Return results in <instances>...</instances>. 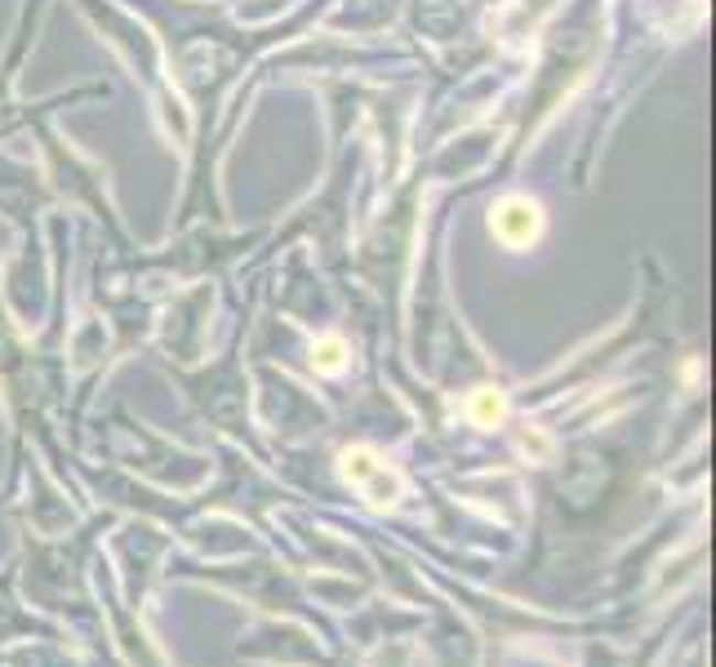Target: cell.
Here are the masks:
<instances>
[{"mask_svg": "<svg viewBox=\"0 0 716 667\" xmlns=\"http://www.w3.org/2000/svg\"><path fill=\"white\" fill-rule=\"evenodd\" d=\"M490 232L508 250H530L543 237V205L534 196H503L490 209Z\"/></svg>", "mask_w": 716, "mask_h": 667, "instance_id": "6da1fadb", "label": "cell"}, {"mask_svg": "<svg viewBox=\"0 0 716 667\" xmlns=\"http://www.w3.org/2000/svg\"><path fill=\"white\" fill-rule=\"evenodd\" d=\"M379 468H383V459H379L375 450H366V445H356V450H343V455H338V472H343V481L356 485V490H361Z\"/></svg>", "mask_w": 716, "mask_h": 667, "instance_id": "3957f363", "label": "cell"}, {"mask_svg": "<svg viewBox=\"0 0 716 667\" xmlns=\"http://www.w3.org/2000/svg\"><path fill=\"white\" fill-rule=\"evenodd\" d=\"M521 445H525V455H534V459H547V455H552V440H547L543 431H534V427L521 436Z\"/></svg>", "mask_w": 716, "mask_h": 667, "instance_id": "8992f818", "label": "cell"}, {"mask_svg": "<svg viewBox=\"0 0 716 667\" xmlns=\"http://www.w3.org/2000/svg\"><path fill=\"white\" fill-rule=\"evenodd\" d=\"M351 361V348L338 339V334H325V339L312 343V370L316 374H343Z\"/></svg>", "mask_w": 716, "mask_h": 667, "instance_id": "277c9868", "label": "cell"}, {"mask_svg": "<svg viewBox=\"0 0 716 667\" xmlns=\"http://www.w3.org/2000/svg\"><path fill=\"white\" fill-rule=\"evenodd\" d=\"M401 490H405V485H401V477H397L388 463H383V468H379V472H375V477L361 485V494H366L375 507H392V503L401 499Z\"/></svg>", "mask_w": 716, "mask_h": 667, "instance_id": "5b68a950", "label": "cell"}, {"mask_svg": "<svg viewBox=\"0 0 716 667\" xmlns=\"http://www.w3.org/2000/svg\"><path fill=\"white\" fill-rule=\"evenodd\" d=\"M508 414H512V405H508V392L503 387H476L467 396V418L476 427H503Z\"/></svg>", "mask_w": 716, "mask_h": 667, "instance_id": "7a4b0ae2", "label": "cell"}]
</instances>
